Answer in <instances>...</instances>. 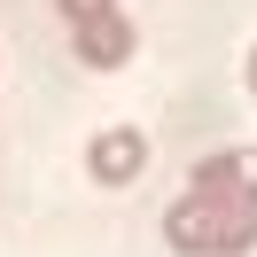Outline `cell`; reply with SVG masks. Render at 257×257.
<instances>
[{"label":"cell","mask_w":257,"mask_h":257,"mask_svg":"<svg viewBox=\"0 0 257 257\" xmlns=\"http://www.w3.org/2000/svg\"><path fill=\"white\" fill-rule=\"evenodd\" d=\"M164 241L179 257H249L257 249V203L249 195H218V187H187L164 210Z\"/></svg>","instance_id":"1"},{"label":"cell","mask_w":257,"mask_h":257,"mask_svg":"<svg viewBox=\"0 0 257 257\" xmlns=\"http://www.w3.org/2000/svg\"><path fill=\"white\" fill-rule=\"evenodd\" d=\"M70 24V47H78V63L94 70H125L133 63V16L117 8V0H55Z\"/></svg>","instance_id":"2"},{"label":"cell","mask_w":257,"mask_h":257,"mask_svg":"<svg viewBox=\"0 0 257 257\" xmlns=\"http://www.w3.org/2000/svg\"><path fill=\"white\" fill-rule=\"evenodd\" d=\"M86 172H94L101 187H133V179L148 172V133H141V125H109V133H94Z\"/></svg>","instance_id":"3"},{"label":"cell","mask_w":257,"mask_h":257,"mask_svg":"<svg viewBox=\"0 0 257 257\" xmlns=\"http://www.w3.org/2000/svg\"><path fill=\"white\" fill-rule=\"evenodd\" d=\"M187 187H218V195H249L257 203V148H218V156H203Z\"/></svg>","instance_id":"4"},{"label":"cell","mask_w":257,"mask_h":257,"mask_svg":"<svg viewBox=\"0 0 257 257\" xmlns=\"http://www.w3.org/2000/svg\"><path fill=\"white\" fill-rule=\"evenodd\" d=\"M241 78H249V94H257V47H249V63H241Z\"/></svg>","instance_id":"5"}]
</instances>
